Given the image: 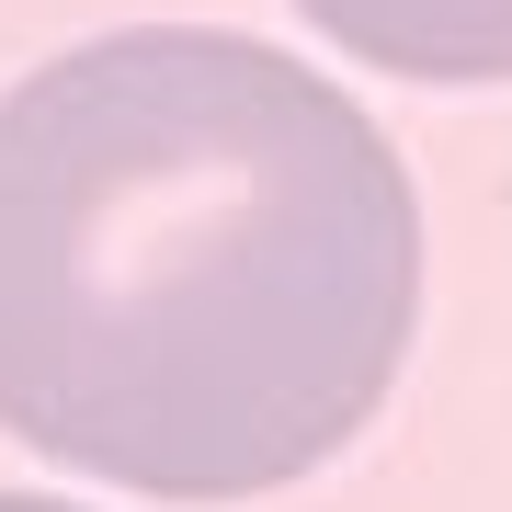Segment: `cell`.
Wrapping results in <instances>:
<instances>
[{"mask_svg":"<svg viewBox=\"0 0 512 512\" xmlns=\"http://www.w3.org/2000/svg\"><path fill=\"white\" fill-rule=\"evenodd\" d=\"M0 512H80V501H46V490H0Z\"/></svg>","mask_w":512,"mask_h":512,"instance_id":"obj_3","label":"cell"},{"mask_svg":"<svg viewBox=\"0 0 512 512\" xmlns=\"http://www.w3.org/2000/svg\"><path fill=\"white\" fill-rule=\"evenodd\" d=\"M296 12L399 80H444V92L512 80V0H296Z\"/></svg>","mask_w":512,"mask_h":512,"instance_id":"obj_2","label":"cell"},{"mask_svg":"<svg viewBox=\"0 0 512 512\" xmlns=\"http://www.w3.org/2000/svg\"><path fill=\"white\" fill-rule=\"evenodd\" d=\"M421 205L262 35L137 23L0 103V433L148 501H251L387 410Z\"/></svg>","mask_w":512,"mask_h":512,"instance_id":"obj_1","label":"cell"}]
</instances>
